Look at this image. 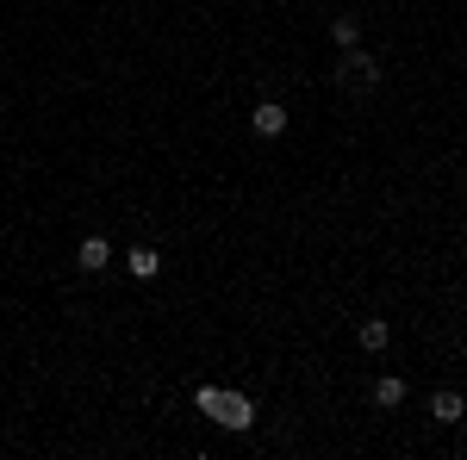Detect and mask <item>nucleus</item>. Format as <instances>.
Returning a JSON list of instances; mask_svg holds the SVG:
<instances>
[{
    "mask_svg": "<svg viewBox=\"0 0 467 460\" xmlns=\"http://www.w3.org/2000/svg\"><path fill=\"white\" fill-rule=\"evenodd\" d=\"M337 81H343V87H374V81H380V63H374V56H361V50H343Z\"/></svg>",
    "mask_w": 467,
    "mask_h": 460,
    "instance_id": "nucleus-2",
    "label": "nucleus"
},
{
    "mask_svg": "<svg viewBox=\"0 0 467 460\" xmlns=\"http://www.w3.org/2000/svg\"><path fill=\"white\" fill-rule=\"evenodd\" d=\"M356 342H361V349H368V354H380V349H387V342H393V323H387V318H361Z\"/></svg>",
    "mask_w": 467,
    "mask_h": 460,
    "instance_id": "nucleus-6",
    "label": "nucleus"
},
{
    "mask_svg": "<svg viewBox=\"0 0 467 460\" xmlns=\"http://www.w3.org/2000/svg\"><path fill=\"white\" fill-rule=\"evenodd\" d=\"M193 404H200V417H213L218 429H250L255 424V404L244 398V392H231V386H200Z\"/></svg>",
    "mask_w": 467,
    "mask_h": 460,
    "instance_id": "nucleus-1",
    "label": "nucleus"
},
{
    "mask_svg": "<svg viewBox=\"0 0 467 460\" xmlns=\"http://www.w3.org/2000/svg\"><path fill=\"white\" fill-rule=\"evenodd\" d=\"M125 274H131V281H156V274H162V255H156L150 243H138L131 255H125Z\"/></svg>",
    "mask_w": 467,
    "mask_h": 460,
    "instance_id": "nucleus-5",
    "label": "nucleus"
},
{
    "mask_svg": "<svg viewBox=\"0 0 467 460\" xmlns=\"http://www.w3.org/2000/svg\"><path fill=\"white\" fill-rule=\"evenodd\" d=\"M374 404H380V411L405 404V380H399V373H380V380H374Z\"/></svg>",
    "mask_w": 467,
    "mask_h": 460,
    "instance_id": "nucleus-7",
    "label": "nucleus"
},
{
    "mask_svg": "<svg viewBox=\"0 0 467 460\" xmlns=\"http://www.w3.org/2000/svg\"><path fill=\"white\" fill-rule=\"evenodd\" d=\"M330 37H337V50H356V44H361V19H349V13L330 19Z\"/></svg>",
    "mask_w": 467,
    "mask_h": 460,
    "instance_id": "nucleus-9",
    "label": "nucleus"
},
{
    "mask_svg": "<svg viewBox=\"0 0 467 460\" xmlns=\"http://www.w3.org/2000/svg\"><path fill=\"white\" fill-rule=\"evenodd\" d=\"M75 268H81V274H100V268H112V243H107V237H81V249H75Z\"/></svg>",
    "mask_w": 467,
    "mask_h": 460,
    "instance_id": "nucleus-4",
    "label": "nucleus"
},
{
    "mask_svg": "<svg viewBox=\"0 0 467 460\" xmlns=\"http://www.w3.org/2000/svg\"><path fill=\"white\" fill-rule=\"evenodd\" d=\"M462 411H467L462 392H436V398H431V417H436V424H462Z\"/></svg>",
    "mask_w": 467,
    "mask_h": 460,
    "instance_id": "nucleus-8",
    "label": "nucleus"
},
{
    "mask_svg": "<svg viewBox=\"0 0 467 460\" xmlns=\"http://www.w3.org/2000/svg\"><path fill=\"white\" fill-rule=\"evenodd\" d=\"M250 131L255 138H281V131H287V107H281V100H262V107L250 112Z\"/></svg>",
    "mask_w": 467,
    "mask_h": 460,
    "instance_id": "nucleus-3",
    "label": "nucleus"
}]
</instances>
